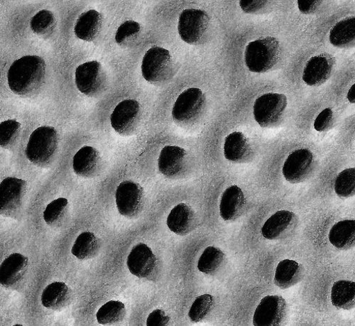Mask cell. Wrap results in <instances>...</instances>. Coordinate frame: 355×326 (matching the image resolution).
Instances as JSON below:
<instances>
[{
    "label": "cell",
    "instance_id": "cell-1",
    "mask_svg": "<svg viewBox=\"0 0 355 326\" xmlns=\"http://www.w3.org/2000/svg\"><path fill=\"white\" fill-rule=\"evenodd\" d=\"M46 67L39 55H28L17 59L8 73L10 90L21 96L36 94L45 82Z\"/></svg>",
    "mask_w": 355,
    "mask_h": 326
},
{
    "label": "cell",
    "instance_id": "cell-32",
    "mask_svg": "<svg viewBox=\"0 0 355 326\" xmlns=\"http://www.w3.org/2000/svg\"><path fill=\"white\" fill-rule=\"evenodd\" d=\"M69 207V201L65 198H59L51 202L43 214L44 220L50 226H55L65 218Z\"/></svg>",
    "mask_w": 355,
    "mask_h": 326
},
{
    "label": "cell",
    "instance_id": "cell-15",
    "mask_svg": "<svg viewBox=\"0 0 355 326\" xmlns=\"http://www.w3.org/2000/svg\"><path fill=\"white\" fill-rule=\"evenodd\" d=\"M336 65V58L330 54L322 53L311 58L303 73L304 81L310 86H319L331 76Z\"/></svg>",
    "mask_w": 355,
    "mask_h": 326
},
{
    "label": "cell",
    "instance_id": "cell-20",
    "mask_svg": "<svg viewBox=\"0 0 355 326\" xmlns=\"http://www.w3.org/2000/svg\"><path fill=\"white\" fill-rule=\"evenodd\" d=\"M28 268V259L19 253L6 258L0 266V282L6 287H12L25 275Z\"/></svg>",
    "mask_w": 355,
    "mask_h": 326
},
{
    "label": "cell",
    "instance_id": "cell-26",
    "mask_svg": "<svg viewBox=\"0 0 355 326\" xmlns=\"http://www.w3.org/2000/svg\"><path fill=\"white\" fill-rule=\"evenodd\" d=\"M329 241L341 250L355 246V220H343L336 223L329 232Z\"/></svg>",
    "mask_w": 355,
    "mask_h": 326
},
{
    "label": "cell",
    "instance_id": "cell-2",
    "mask_svg": "<svg viewBox=\"0 0 355 326\" xmlns=\"http://www.w3.org/2000/svg\"><path fill=\"white\" fill-rule=\"evenodd\" d=\"M281 50L279 42L274 37H269L252 42L245 49V65L251 72H268L278 63Z\"/></svg>",
    "mask_w": 355,
    "mask_h": 326
},
{
    "label": "cell",
    "instance_id": "cell-10",
    "mask_svg": "<svg viewBox=\"0 0 355 326\" xmlns=\"http://www.w3.org/2000/svg\"><path fill=\"white\" fill-rule=\"evenodd\" d=\"M210 25V17L205 11L188 9L182 12L178 23L182 40L189 44H197L205 37Z\"/></svg>",
    "mask_w": 355,
    "mask_h": 326
},
{
    "label": "cell",
    "instance_id": "cell-9",
    "mask_svg": "<svg viewBox=\"0 0 355 326\" xmlns=\"http://www.w3.org/2000/svg\"><path fill=\"white\" fill-rule=\"evenodd\" d=\"M76 84L78 90L87 96L101 94L107 84V75L97 61L88 62L77 67L75 74Z\"/></svg>",
    "mask_w": 355,
    "mask_h": 326
},
{
    "label": "cell",
    "instance_id": "cell-3",
    "mask_svg": "<svg viewBox=\"0 0 355 326\" xmlns=\"http://www.w3.org/2000/svg\"><path fill=\"white\" fill-rule=\"evenodd\" d=\"M58 146V135L50 126L36 129L29 137L25 155L28 160L40 167H48L53 161Z\"/></svg>",
    "mask_w": 355,
    "mask_h": 326
},
{
    "label": "cell",
    "instance_id": "cell-4",
    "mask_svg": "<svg viewBox=\"0 0 355 326\" xmlns=\"http://www.w3.org/2000/svg\"><path fill=\"white\" fill-rule=\"evenodd\" d=\"M174 66L170 52L166 49L155 46L144 55L141 74L146 81L151 83H163L172 76Z\"/></svg>",
    "mask_w": 355,
    "mask_h": 326
},
{
    "label": "cell",
    "instance_id": "cell-11",
    "mask_svg": "<svg viewBox=\"0 0 355 326\" xmlns=\"http://www.w3.org/2000/svg\"><path fill=\"white\" fill-rule=\"evenodd\" d=\"M315 160L307 149L292 152L286 158L282 169L285 180L291 184H300L309 179L314 171Z\"/></svg>",
    "mask_w": 355,
    "mask_h": 326
},
{
    "label": "cell",
    "instance_id": "cell-21",
    "mask_svg": "<svg viewBox=\"0 0 355 326\" xmlns=\"http://www.w3.org/2000/svg\"><path fill=\"white\" fill-rule=\"evenodd\" d=\"M223 150L225 159L235 163L246 162L252 155L249 139L239 132H232L226 137Z\"/></svg>",
    "mask_w": 355,
    "mask_h": 326
},
{
    "label": "cell",
    "instance_id": "cell-5",
    "mask_svg": "<svg viewBox=\"0 0 355 326\" xmlns=\"http://www.w3.org/2000/svg\"><path fill=\"white\" fill-rule=\"evenodd\" d=\"M287 104V98L284 94H263L254 102V120L263 128L275 127L282 119Z\"/></svg>",
    "mask_w": 355,
    "mask_h": 326
},
{
    "label": "cell",
    "instance_id": "cell-34",
    "mask_svg": "<svg viewBox=\"0 0 355 326\" xmlns=\"http://www.w3.org/2000/svg\"><path fill=\"white\" fill-rule=\"evenodd\" d=\"M215 304V299L211 294L205 293L198 296L189 310V316L195 323L204 319L211 311Z\"/></svg>",
    "mask_w": 355,
    "mask_h": 326
},
{
    "label": "cell",
    "instance_id": "cell-29",
    "mask_svg": "<svg viewBox=\"0 0 355 326\" xmlns=\"http://www.w3.org/2000/svg\"><path fill=\"white\" fill-rule=\"evenodd\" d=\"M99 248V240L96 235L92 232H84L76 239L71 252L79 259H87L95 257Z\"/></svg>",
    "mask_w": 355,
    "mask_h": 326
},
{
    "label": "cell",
    "instance_id": "cell-35",
    "mask_svg": "<svg viewBox=\"0 0 355 326\" xmlns=\"http://www.w3.org/2000/svg\"><path fill=\"white\" fill-rule=\"evenodd\" d=\"M56 19L49 10H43L36 14L31 22L32 31L39 35L51 33L55 27Z\"/></svg>",
    "mask_w": 355,
    "mask_h": 326
},
{
    "label": "cell",
    "instance_id": "cell-16",
    "mask_svg": "<svg viewBox=\"0 0 355 326\" xmlns=\"http://www.w3.org/2000/svg\"><path fill=\"white\" fill-rule=\"evenodd\" d=\"M297 218L286 210L279 211L266 221L261 228L264 239L274 241L287 236L297 227Z\"/></svg>",
    "mask_w": 355,
    "mask_h": 326
},
{
    "label": "cell",
    "instance_id": "cell-36",
    "mask_svg": "<svg viewBox=\"0 0 355 326\" xmlns=\"http://www.w3.org/2000/svg\"><path fill=\"white\" fill-rule=\"evenodd\" d=\"M141 25L132 20L125 22L118 28L115 35V42L120 46H128L134 42L141 33Z\"/></svg>",
    "mask_w": 355,
    "mask_h": 326
},
{
    "label": "cell",
    "instance_id": "cell-30",
    "mask_svg": "<svg viewBox=\"0 0 355 326\" xmlns=\"http://www.w3.org/2000/svg\"><path fill=\"white\" fill-rule=\"evenodd\" d=\"M225 261V254L219 248H207L199 258L198 269L202 273L214 275L221 268Z\"/></svg>",
    "mask_w": 355,
    "mask_h": 326
},
{
    "label": "cell",
    "instance_id": "cell-31",
    "mask_svg": "<svg viewBox=\"0 0 355 326\" xmlns=\"http://www.w3.org/2000/svg\"><path fill=\"white\" fill-rule=\"evenodd\" d=\"M126 314L125 306L118 301H110L98 311V322L102 325L113 324L123 320Z\"/></svg>",
    "mask_w": 355,
    "mask_h": 326
},
{
    "label": "cell",
    "instance_id": "cell-25",
    "mask_svg": "<svg viewBox=\"0 0 355 326\" xmlns=\"http://www.w3.org/2000/svg\"><path fill=\"white\" fill-rule=\"evenodd\" d=\"M71 296V291L65 283L55 282L44 290L42 303L46 309L60 310L69 304Z\"/></svg>",
    "mask_w": 355,
    "mask_h": 326
},
{
    "label": "cell",
    "instance_id": "cell-8",
    "mask_svg": "<svg viewBox=\"0 0 355 326\" xmlns=\"http://www.w3.org/2000/svg\"><path fill=\"white\" fill-rule=\"evenodd\" d=\"M205 104L206 98L200 89L189 88L175 101L172 109L173 119L179 123H189L200 115Z\"/></svg>",
    "mask_w": 355,
    "mask_h": 326
},
{
    "label": "cell",
    "instance_id": "cell-24",
    "mask_svg": "<svg viewBox=\"0 0 355 326\" xmlns=\"http://www.w3.org/2000/svg\"><path fill=\"white\" fill-rule=\"evenodd\" d=\"M305 275L304 266L297 261L284 259L277 266L275 283L282 289H289L301 282Z\"/></svg>",
    "mask_w": 355,
    "mask_h": 326
},
{
    "label": "cell",
    "instance_id": "cell-12",
    "mask_svg": "<svg viewBox=\"0 0 355 326\" xmlns=\"http://www.w3.org/2000/svg\"><path fill=\"white\" fill-rule=\"evenodd\" d=\"M144 200L143 188L134 182H123L116 190L115 201L117 210L126 218H135L140 214L143 209Z\"/></svg>",
    "mask_w": 355,
    "mask_h": 326
},
{
    "label": "cell",
    "instance_id": "cell-14",
    "mask_svg": "<svg viewBox=\"0 0 355 326\" xmlns=\"http://www.w3.org/2000/svg\"><path fill=\"white\" fill-rule=\"evenodd\" d=\"M188 153L184 148L179 146H166L159 157V170L169 179H175L184 173L188 166Z\"/></svg>",
    "mask_w": 355,
    "mask_h": 326
},
{
    "label": "cell",
    "instance_id": "cell-6",
    "mask_svg": "<svg viewBox=\"0 0 355 326\" xmlns=\"http://www.w3.org/2000/svg\"><path fill=\"white\" fill-rule=\"evenodd\" d=\"M27 184L17 178H6L0 185V212L1 215L18 219L26 194Z\"/></svg>",
    "mask_w": 355,
    "mask_h": 326
},
{
    "label": "cell",
    "instance_id": "cell-40",
    "mask_svg": "<svg viewBox=\"0 0 355 326\" xmlns=\"http://www.w3.org/2000/svg\"><path fill=\"white\" fill-rule=\"evenodd\" d=\"M268 1L264 0H243L240 2V6L243 12L248 14H254L263 10L268 6Z\"/></svg>",
    "mask_w": 355,
    "mask_h": 326
},
{
    "label": "cell",
    "instance_id": "cell-22",
    "mask_svg": "<svg viewBox=\"0 0 355 326\" xmlns=\"http://www.w3.org/2000/svg\"><path fill=\"white\" fill-rule=\"evenodd\" d=\"M101 165V157L99 152L90 146L82 147L73 160L75 173L85 178L95 176L98 173Z\"/></svg>",
    "mask_w": 355,
    "mask_h": 326
},
{
    "label": "cell",
    "instance_id": "cell-41",
    "mask_svg": "<svg viewBox=\"0 0 355 326\" xmlns=\"http://www.w3.org/2000/svg\"><path fill=\"white\" fill-rule=\"evenodd\" d=\"M320 4L321 1H318V0H300L298 1L299 9L304 15L314 14Z\"/></svg>",
    "mask_w": 355,
    "mask_h": 326
},
{
    "label": "cell",
    "instance_id": "cell-19",
    "mask_svg": "<svg viewBox=\"0 0 355 326\" xmlns=\"http://www.w3.org/2000/svg\"><path fill=\"white\" fill-rule=\"evenodd\" d=\"M197 223L196 215L192 207L184 203L175 205L167 217L166 224L173 233L185 236L191 233Z\"/></svg>",
    "mask_w": 355,
    "mask_h": 326
},
{
    "label": "cell",
    "instance_id": "cell-17",
    "mask_svg": "<svg viewBox=\"0 0 355 326\" xmlns=\"http://www.w3.org/2000/svg\"><path fill=\"white\" fill-rule=\"evenodd\" d=\"M130 272L139 278L151 275L157 265V258L152 250L144 243L135 246L127 261Z\"/></svg>",
    "mask_w": 355,
    "mask_h": 326
},
{
    "label": "cell",
    "instance_id": "cell-37",
    "mask_svg": "<svg viewBox=\"0 0 355 326\" xmlns=\"http://www.w3.org/2000/svg\"><path fill=\"white\" fill-rule=\"evenodd\" d=\"M21 128V124L13 120L6 121L0 124V145L9 149L17 140Z\"/></svg>",
    "mask_w": 355,
    "mask_h": 326
},
{
    "label": "cell",
    "instance_id": "cell-27",
    "mask_svg": "<svg viewBox=\"0 0 355 326\" xmlns=\"http://www.w3.org/2000/svg\"><path fill=\"white\" fill-rule=\"evenodd\" d=\"M330 42L339 49L355 47V17L345 19L331 28Z\"/></svg>",
    "mask_w": 355,
    "mask_h": 326
},
{
    "label": "cell",
    "instance_id": "cell-42",
    "mask_svg": "<svg viewBox=\"0 0 355 326\" xmlns=\"http://www.w3.org/2000/svg\"><path fill=\"white\" fill-rule=\"evenodd\" d=\"M347 98L350 103L355 104V83L349 88Z\"/></svg>",
    "mask_w": 355,
    "mask_h": 326
},
{
    "label": "cell",
    "instance_id": "cell-18",
    "mask_svg": "<svg viewBox=\"0 0 355 326\" xmlns=\"http://www.w3.org/2000/svg\"><path fill=\"white\" fill-rule=\"evenodd\" d=\"M246 198L243 190L238 186L228 187L223 192L220 203V214L225 221L239 219L244 213Z\"/></svg>",
    "mask_w": 355,
    "mask_h": 326
},
{
    "label": "cell",
    "instance_id": "cell-28",
    "mask_svg": "<svg viewBox=\"0 0 355 326\" xmlns=\"http://www.w3.org/2000/svg\"><path fill=\"white\" fill-rule=\"evenodd\" d=\"M331 302L339 309L351 310L355 308V282L340 280L331 289Z\"/></svg>",
    "mask_w": 355,
    "mask_h": 326
},
{
    "label": "cell",
    "instance_id": "cell-13",
    "mask_svg": "<svg viewBox=\"0 0 355 326\" xmlns=\"http://www.w3.org/2000/svg\"><path fill=\"white\" fill-rule=\"evenodd\" d=\"M287 314V304L279 295H266L258 304L254 316L255 326L280 325Z\"/></svg>",
    "mask_w": 355,
    "mask_h": 326
},
{
    "label": "cell",
    "instance_id": "cell-23",
    "mask_svg": "<svg viewBox=\"0 0 355 326\" xmlns=\"http://www.w3.org/2000/svg\"><path fill=\"white\" fill-rule=\"evenodd\" d=\"M103 23V15L95 10H88L80 15L76 21V36L85 42H93L99 35Z\"/></svg>",
    "mask_w": 355,
    "mask_h": 326
},
{
    "label": "cell",
    "instance_id": "cell-38",
    "mask_svg": "<svg viewBox=\"0 0 355 326\" xmlns=\"http://www.w3.org/2000/svg\"><path fill=\"white\" fill-rule=\"evenodd\" d=\"M335 123V114L332 109L325 108L315 118L314 128L316 131L322 132L330 130Z\"/></svg>",
    "mask_w": 355,
    "mask_h": 326
},
{
    "label": "cell",
    "instance_id": "cell-7",
    "mask_svg": "<svg viewBox=\"0 0 355 326\" xmlns=\"http://www.w3.org/2000/svg\"><path fill=\"white\" fill-rule=\"evenodd\" d=\"M142 111L135 100H125L118 104L110 116L112 128L122 136L135 135L141 122Z\"/></svg>",
    "mask_w": 355,
    "mask_h": 326
},
{
    "label": "cell",
    "instance_id": "cell-33",
    "mask_svg": "<svg viewBox=\"0 0 355 326\" xmlns=\"http://www.w3.org/2000/svg\"><path fill=\"white\" fill-rule=\"evenodd\" d=\"M335 191L340 198L355 196V168H349L340 172L335 182Z\"/></svg>",
    "mask_w": 355,
    "mask_h": 326
},
{
    "label": "cell",
    "instance_id": "cell-39",
    "mask_svg": "<svg viewBox=\"0 0 355 326\" xmlns=\"http://www.w3.org/2000/svg\"><path fill=\"white\" fill-rule=\"evenodd\" d=\"M170 318L166 313L161 310L157 309L153 311L146 320L147 326H164L169 323Z\"/></svg>",
    "mask_w": 355,
    "mask_h": 326
}]
</instances>
